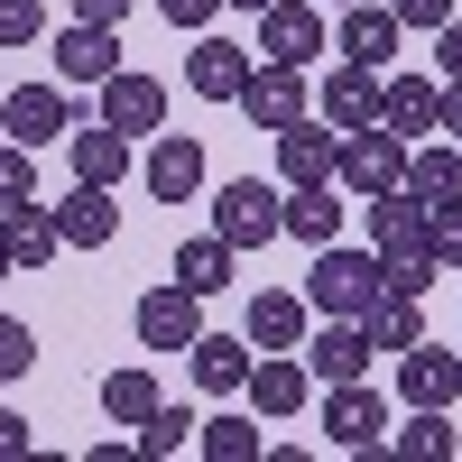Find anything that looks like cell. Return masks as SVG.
<instances>
[{
    "mask_svg": "<svg viewBox=\"0 0 462 462\" xmlns=\"http://www.w3.org/2000/svg\"><path fill=\"white\" fill-rule=\"evenodd\" d=\"M361 324H370V352H389V361L407 352V342H426V315H416V296H379Z\"/></svg>",
    "mask_w": 462,
    "mask_h": 462,
    "instance_id": "obj_31",
    "label": "cell"
},
{
    "mask_svg": "<svg viewBox=\"0 0 462 462\" xmlns=\"http://www.w3.org/2000/svg\"><path fill=\"white\" fill-rule=\"evenodd\" d=\"M435 65H444V84H462V10L435 28Z\"/></svg>",
    "mask_w": 462,
    "mask_h": 462,
    "instance_id": "obj_39",
    "label": "cell"
},
{
    "mask_svg": "<svg viewBox=\"0 0 462 462\" xmlns=\"http://www.w3.org/2000/svg\"><path fill=\"white\" fill-rule=\"evenodd\" d=\"M426 250H435V268H444V278L462 268V195H444V204L426 213Z\"/></svg>",
    "mask_w": 462,
    "mask_h": 462,
    "instance_id": "obj_34",
    "label": "cell"
},
{
    "mask_svg": "<svg viewBox=\"0 0 462 462\" xmlns=\"http://www.w3.org/2000/svg\"><path fill=\"white\" fill-rule=\"evenodd\" d=\"M398 398H407V407H453V398H462V352L407 342V352H398Z\"/></svg>",
    "mask_w": 462,
    "mask_h": 462,
    "instance_id": "obj_20",
    "label": "cell"
},
{
    "mask_svg": "<svg viewBox=\"0 0 462 462\" xmlns=\"http://www.w3.org/2000/svg\"><path fill=\"white\" fill-rule=\"evenodd\" d=\"M195 426H204L195 407H158V416H148V426H139V462H167V453H195Z\"/></svg>",
    "mask_w": 462,
    "mask_h": 462,
    "instance_id": "obj_32",
    "label": "cell"
},
{
    "mask_svg": "<svg viewBox=\"0 0 462 462\" xmlns=\"http://www.w3.org/2000/svg\"><path fill=\"white\" fill-rule=\"evenodd\" d=\"M176 287H195V296H222V287H241V250H231L222 231L185 241V250H176Z\"/></svg>",
    "mask_w": 462,
    "mask_h": 462,
    "instance_id": "obj_25",
    "label": "cell"
},
{
    "mask_svg": "<svg viewBox=\"0 0 462 462\" xmlns=\"http://www.w3.org/2000/svg\"><path fill=\"white\" fill-rule=\"evenodd\" d=\"M342 195H389V185H407V139L389 121H370V130H342V167H333Z\"/></svg>",
    "mask_w": 462,
    "mask_h": 462,
    "instance_id": "obj_3",
    "label": "cell"
},
{
    "mask_svg": "<svg viewBox=\"0 0 462 462\" xmlns=\"http://www.w3.org/2000/svg\"><path fill=\"white\" fill-rule=\"evenodd\" d=\"M398 10L389 0H352V10H342V28H333V56H352V65H379L389 74V56H398Z\"/></svg>",
    "mask_w": 462,
    "mask_h": 462,
    "instance_id": "obj_17",
    "label": "cell"
},
{
    "mask_svg": "<svg viewBox=\"0 0 462 462\" xmlns=\"http://www.w3.org/2000/svg\"><path fill=\"white\" fill-rule=\"evenodd\" d=\"M139 185L158 204H195L204 195V139L195 130H158V139L139 148Z\"/></svg>",
    "mask_w": 462,
    "mask_h": 462,
    "instance_id": "obj_7",
    "label": "cell"
},
{
    "mask_svg": "<svg viewBox=\"0 0 462 462\" xmlns=\"http://www.w3.org/2000/svg\"><path fill=\"white\" fill-rule=\"evenodd\" d=\"M195 453H204V462H259V453H268V444H259V416H241V407L204 416V426H195Z\"/></svg>",
    "mask_w": 462,
    "mask_h": 462,
    "instance_id": "obj_29",
    "label": "cell"
},
{
    "mask_svg": "<svg viewBox=\"0 0 462 462\" xmlns=\"http://www.w3.org/2000/svg\"><path fill=\"white\" fill-rule=\"evenodd\" d=\"M102 121H111V130H130V139H158V130H167V84L121 65V74L102 84Z\"/></svg>",
    "mask_w": 462,
    "mask_h": 462,
    "instance_id": "obj_16",
    "label": "cell"
},
{
    "mask_svg": "<svg viewBox=\"0 0 462 462\" xmlns=\"http://www.w3.org/2000/svg\"><path fill=\"white\" fill-rule=\"evenodd\" d=\"M0 241H10V259H19V268H47V259L65 250V231H56V213H47V204L28 195V204L0 213Z\"/></svg>",
    "mask_w": 462,
    "mask_h": 462,
    "instance_id": "obj_26",
    "label": "cell"
},
{
    "mask_svg": "<svg viewBox=\"0 0 462 462\" xmlns=\"http://www.w3.org/2000/svg\"><path fill=\"white\" fill-rule=\"evenodd\" d=\"M19 453H37V426H28V416H10V407H0V462H19Z\"/></svg>",
    "mask_w": 462,
    "mask_h": 462,
    "instance_id": "obj_40",
    "label": "cell"
},
{
    "mask_svg": "<svg viewBox=\"0 0 462 462\" xmlns=\"http://www.w3.org/2000/svg\"><path fill=\"white\" fill-rule=\"evenodd\" d=\"M47 37V0H0V47H37Z\"/></svg>",
    "mask_w": 462,
    "mask_h": 462,
    "instance_id": "obj_35",
    "label": "cell"
},
{
    "mask_svg": "<svg viewBox=\"0 0 462 462\" xmlns=\"http://www.w3.org/2000/svg\"><path fill=\"white\" fill-rule=\"evenodd\" d=\"M379 102H389V74H379V65H352V56H342L324 84H315V111H324L333 130H370Z\"/></svg>",
    "mask_w": 462,
    "mask_h": 462,
    "instance_id": "obj_12",
    "label": "cell"
},
{
    "mask_svg": "<svg viewBox=\"0 0 462 462\" xmlns=\"http://www.w3.org/2000/svg\"><path fill=\"white\" fill-rule=\"evenodd\" d=\"M324 10H352V0H324Z\"/></svg>",
    "mask_w": 462,
    "mask_h": 462,
    "instance_id": "obj_45",
    "label": "cell"
},
{
    "mask_svg": "<svg viewBox=\"0 0 462 462\" xmlns=\"http://www.w3.org/2000/svg\"><path fill=\"white\" fill-rule=\"evenodd\" d=\"M158 407H167V389H158L148 370H111V379H102V416H111V426H130V435H139Z\"/></svg>",
    "mask_w": 462,
    "mask_h": 462,
    "instance_id": "obj_30",
    "label": "cell"
},
{
    "mask_svg": "<svg viewBox=\"0 0 462 462\" xmlns=\"http://www.w3.org/2000/svg\"><path fill=\"white\" fill-rule=\"evenodd\" d=\"M389 453H407V462H453V453H462L453 407H407V426H389Z\"/></svg>",
    "mask_w": 462,
    "mask_h": 462,
    "instance_id": "obj_24",
    "label": "cell"
},
{
    "mask_svg": "<svg viewBox=\"0 0 462 462\" xmlns=\"http://www.w3.org/2000/svg\"><path fill=\"white\" fill-rule=\"evenodd\" d=\"M65 158H74V185H121L139 167V139L111 130V121H74L65 130Z\"/></svg>",
    "mask_w": 462,
    "mask_h": 462,
    "instance_id": "obj_15",
    "label": "cell"
},
{
    "mask_svg": "<svg viewBox=\"0 0 462 462\" xmlns=\"http://www.w3.org/2000/svg\"><path fill=\"white\" fill-rule=\"evenodd\" d=\"M111 74H121V28L65 19L56 28V84H111Z\"/></svg>",
    "mask_w": 462,
    "mask_h": 462,
    "instance_id": "obj_13",
    "label": "cell"
},
{
    "mask_svg": "<svg viewBox=\"0 0 462 462\" xmlns=\"http://www.w3.org/2000/svg\"><path fill=\"white\" fill-rule=\"evenodd\" d=\"M305 111H315V93H305V65H278V56H259V65H250V84H241V121L278 139L287 121H305Z\"/></svg>",
    "mask_w": 462,
    "mask_h": 462,
    "instance_id": "obj_5",
    "label": "cell"
},
{
    "mask_svg": "<svg viewBox=\"0 0 462 462\" xmlns=\"http://www.w3.org/2000/svg\"><path fill=\"white\" fill-rule=\"evenodd\" d=\"M213 231H222L231 250L287 241V185H268V176H231V185H213Z\"/></svg>",
    "mask_w": 462,
    "mask_h": 462,
    "instance_id": "obj_1",
    "label": "cell"
},
{
    "mask_svg": "<svg viewBox=\"0 0 462 462\" xmlns=\"http://www.w3.org/2000/svg\"><path fill=\"white\" fill-rule=\"evenodd\" d=\"M444 139H462V84H444Z\"/></svg>",
    "mask_w": 462,
    "mask_h": 462,
    "instance_id": "obj_42",
    "label": "cell"
},
{
    "mask_svg": "<svg viewBox=\"0 0 462 462\" xmlns=\"http://www.w3.org/2000/svg\"><path fill=\"white\" fill-rule=\"evenodd\" d=\"M250 361H259V342H250V333H195V352H185V370H195V389H204V398H241Z\"/></svg>",
    "mask_w": 462,
    "mask_h": 462,
    "instance_id": "obj_18",
    "label": "cell"
},
{
    "mask_svg": "<svg viewBox=\"0 0 462 462\" xmlns=\"http://www.w3.org/2000/svg\"><path fill=\"white\" fill-rule=\"evenodd\" d=\"M250 65L259 56H241L231 37H195V56H185V93H204V102H241V84H250Z\"/></svg>",
    "mask_w": 462,
    "mask_h": 462,
    "instance_id": "obj_22",
    "label": "cell"
},
{
    "mask_svg": "<svg viewBox=\"0 0 462 462\" xmlns=\"http://www.w3.org/2000/svg\"><path fill=\"white\" fill-rule=\"evenodd\" d=\"M0 121H10V139L47 148L74 130V102H65V84H19V93H0Z\"/></svg>",
    "mask_w": 462,
    "mask_h": 462,
    "instance_id": "obj_19",
    "label": "cell"
},
{
    "mask_svg": "<svg viewBox=\"0 0 462 462\" xmlns=\"http://www.w3.org/2000/svg\"><path fill=\"white\" fill-rule=\"evenodd\" d=\"M37 195V148L28 139H0V213Z\"/></svg>",
    "mask_w": 462,
    "mask_h": 462,
    "instance_id": "obj_33",
    "label": "cell"
},
{
    "mask_svg": "<svg viewBox=\"0 0 462 462\" xmlns=\"http://www.w3.org/2000/svg\"><path fill=\"white\" fill-rule=\"evenodd\" d=\"M10 278H19V259H10V241H0V287H10Z\"/></svg>",
    "mask_w": 462,
    "mask_h": 462,
    "instance_id": "obj_44",
    "label": "cell"
},
{
    "mask_svg": "<svg viewBox=\"0 0 462 462\" xmlns=\"http://www.w3.org/2000/svg\"><path fill=\"white\" fill-rule=\"evenodd\" d=\"M287 241H305V250L342 241V204H333V185H287Z\"/></svg>",
    "mask_w": 462,
    "mask_h": 462,
    "instance_id": "obj_27",
    "label": "cell"
},
{
    "mask_svg": "<svg viewBox=\"0 0 462 462\" xmlns=\"http://www.w3.org/2000/svg\"><path fill=\"white\" fill-rule=\"evenodd\" d=\"M130 333H139V352H195L204 296H195V287H148V296L130 305Z\"/></svg>",
    "mask_w": 462,
    "mask_h": 462,
    "instance_id": "obj_6",
    "label": "cell"
},
{
    "mask_svg": "<svg viewBox=\"0 0 462 462\" xmlns=\"http://www.w3.org/2000/svg\"><path fill=\"white\" fill-rule=\"evenodd\" d=\"M407 185H416L426 204L462 195V139H416V148H407Z\"/></svg>",
    "mask_w": 462,
    "mask_h": 462,
    "instance_id": "obj_28",
    "label": "cell"
},
{
    "mask_svg": "<svg viewBox=\"0 0 462 462\" xmlns=\"http://www.w3.org/2000/svg\"><path fill=\"white\" fill-rule=\"evenodd\" d=\"M333 167H342V130L324 111H305V121L278 130V185H333Z\"/></svg>",
    "mask_w": 462,
    "mask_h": 462,
    "instance_id": "obj_11",
    "label": "cell"
},
{
    "mask_svg": "<svg viewBox=\"0 0 462 462\" xmlns=\"http://www.w3.org/2000/svg\"><path fill=\"white\" fill-rule=\"evenodd\" d=\"M305 305H315V315H370V305H379V250L324 241L315 250V278H305Z\"/></svg>",
    "mask_w": 462,
    "mask_h": 462,
    "instance_id": "obj_2",
    "label": "cell"
},
{
    "mask_svg": "<svg viewBox=\"0 0 462 462\" xmlns=\"http://www.w3.org/2000/svg\"><path fill=\"white\" fill-rule=\"evenodd\" d=\"M158 19H167V28H195V37H204V28L222 19V0H158Z\"/></svg>",
    "mask_w": 462,
    "mask_h": 462,
    "instance_id": "obj_37",
    "label": "cell"
},
{
    "mask_svg": "<svg viewBox=\"0 0 462 462\" xmlns=\"http://www.w3.org/2000/svg\"><path fill=\"white\" fill-rule=\"evenodd\" d=\"M259 56H278V65H315V56H333L324 0H278V10H259Z\"/></svg>",
    "mask_w": 462,
    "mask_h": 462,
    "instance_id": "obj_10",
    "label": "cell"
},
{
    "mask_svg": "<svg viewBox=\"0 0 462 462\" xmlns=\"http://www.w3.org/2000/svg\"><path fill=\"white\" fill-rule=\"evenodd\" d=\"M130 10H139V0H74V19H102V28H121Z\"/></svg>",
    "mask_w": 462,
    "mask_h": 462,
    "instance_id": "obj_41",
    "label": "cell"
},
{
    "mask_svg": "<svg viewBox=\"0 0 462 462\" xmlns=\"http://www.w3.org/2000/svg\"><path fill=\"white\" fill-rule=\"evenodd\" d=\"M222 10H250V19H259V10H278V0H222Z\"/></svg>",
    "mask_w": 462,
    "mask_h": 462,
    "instance_id": "obj_43",
    "label": "cell"
},
{
    "mask_svg": "<svg viewBox=\"0 0 462 462\" xmlns=\"http://www.w3.org/2000/svg\"><path fill=\"white\" fill-rule=\"evenodd\" d=\"M56 231H65V250H102L111 231H121V204H111V185H74V195L56 204Z\"/></svg>",
    "mask_w": 462,
    "mask_h": 462,
    "instance_id": "obj_23",
    "label": "cell"
},
{
    "mask_svg": "<svg viewBox=\"0 0 462 462\" xmlns=\"http://www.w3.org/2000/svg\"><path fill=\"white\" fill-rule=\"evenodd\" d=\"M305 398H315V370H305V352H259L250 379H241V407L259 416V426H287V416H305Z\"/></svg>",
    "mask_w": 462,
    "mask_h": 462,
    "instance_id": "obj_4",
    "label": "cell"
},
{
    "mask_svg": "<svg viewBox=\"0 0 462 462\" xmlns=\"http://www.w3.org/2000/svg\"><path fill=\"white\" fill-rule=\"evenodd\" d=\"M241 333L259 342V352H305V333H315V305H305L296 287H259L241 305Z\"/></svg>",
    "mask_w": 462,
    "mask_h": 462,
    "instance_id": "obj_14",
    "label": "cell"
},
{
    "mask_svg": "<svg viewBox=\"0 0 462 462\" xmlns=\"http://www.w3.org/2000/svg\"><path fill=\"white\" fill-rule=\"evenodd\" d=\"M28 361H37V333L19 315H0V379H28Z\"/></svg>",
    "mask_w": 462,
    "mask_h": 462,
    "instance_id": "obj_36",
    "label": "cell"
},
{
    "mask_svg": "<svg viewBox=\"0 0 462 462\" xmlns=\"http://www.w3.org/2000/svg\"><path fill=\"white\" fill-rule=\"evenodd\" d=\"M315 426H324L342 453H370V444H389V398H379L370 379H342V389H324Z\"/></svg>",
    "mask_w": 462,
    "mask_h": 462,
    "instance_id": "obj_8",
    "label": "cell"
},
{
    "mask_svg": "<svg viewBox=\"0 0 462 462\" xmlns=\"http://www.w3.org/2000/svg\"><path fill=\"white\" fill-rule=\"evenodd\" d=\"M370 324L361 315H324L305 333V370H315V389H342V379H370Z\"/></svg>",
    "mask_w": 462,
    "mask_h": 462,
    "instance_id": "obj_9",
    "label": "cell"
},
{
    "mask_svg": "<svg viewBox=\"0 0 462 462\" xmlns=\"http://www.w3.org/2000/svg\"><path fill=\"white\" fill-rule=\"evenodd\" d=\"M0 139H10V121H0Z\"/></svg>",
    "mask_w": 462,
    "mask_h": 462,
    "instance_id": "obj_46",
    "label": "cell"
},
{
    "mask_svg": "<svg viewBox=\"0 0 462 462\" xmlns=\"http://www.w3.org/2000/svg\"><path fill=\"white\" fill-rule=\"evenodd\" d=\"M379 121H389L407 148H416V139H435V130H444V84H435V74H389V102H379Z\"/></svg>",
    "mask_w": 462,
    "mask_h": 462,
    "instance_id": "obj_21",
    "label": "cell"
},
{
    "mask_svg": "<svg viewBox=\"0 0 462 462\" xmlns=\"http://www.w3.org/2000/svg\"><path fill=\"white\" fill-rule=\"evenodd\" d=\"M389 10H398V28H426V37H435V28L453 19V0H389Z\"/></svg>",
    "mask_w": 462,
    "mask_h": 462,
    "instance_id": "obj_38",
    "label": "cell"
}]
</instances>
